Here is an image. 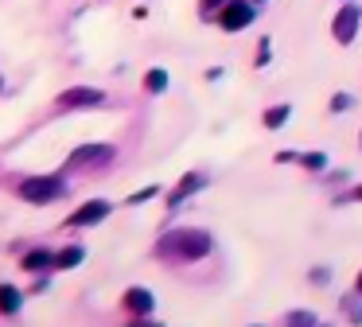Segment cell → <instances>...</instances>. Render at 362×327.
Listing matches in <instances>:
<instances>
[{"mask_svg": "<svg viewBox=\"0 0 362 327\" xmlns=\"http://www.w3.org/2000/svg\"><path fill=\"white\" fill-rule=\"evenodd\" d=\"M214 249L211 234L199 230V226H180V230H168L164 238L156 241V253L168 257V261H203Z\"/></svg>", "mask_w": 362, "mask_h": 327, "instance_id": "1", "label": "cell"}, {"mask_svg": "<svg viewBox=\"0 0 362 327\" xmlns=\"http://www.w3.org/2000/svg\"><path fill=\"white\" fill-rule=\"evenodd\" d=\"M358 31H362V4L358 0H343L339 12L331 16V39L339 47H351L358 39Z\"/></svg>", "mask_w": 362, "mask_h": 327, "instance_id": "2", "label": "cell"}, {"mask_svg": "<svg viewBox=\"0 0 362 327\" xmlns=\"http://www.w3.org/2000/svg\"><path fill=\"white\" fill-rule=\"evenodd\" d=\"M20 195H24L28 202H35V207H47V202H55L66 195V179L63 176H32V179L20 183Z\"/></svg>", "mask_w": 362, "mask_h": 327, "instance_id": "3", "label": "cell"}, {"mask_svg": "<svg viewBox=\"0 0 362 327\" xmlns=\"http://www.w3.org/2000/svg\"><path fill=\"white\" fill-rule=\"evenodd\" d=\"M253 20H257V4H253V0H226V4L214 12V23H218L222 31H230V35H234V31H245Z\"/></svg>", "mask_w": 362, "mask_h": 327, "instance_id": "4", "label": "cell"}, {"mask_svg": "<svg viewBox=\"0 0 362 327\" xmlns=\"http://www.w3.org/2000/svg\"><path fill=\"white\" fill-rule=\"evenodd\" d=\"M59 109H98L105 105V93L94 90V86H71V90H63L55 98Z\"/></svg>", "mask_w": 362, "mask_h": 327, "instance_id": "5", "label": "cell"}, {"mask_svg": "<svg viewBox=\"0 0 362 327\" xmlns=\"http://www.w3.org/2000/svg\"><path fill=\"white\" fill-rule=\"evenodd\" d=\"M113 144H82L66 156V168H105L113 160Z\"/></svg>", "mask_w": 362, "mask_h": 327, "instance_id": "6", "label": "cell"}, {"mask_svg": "<svg viewBox=\"0 0 362 327\" xmlns=\"http://www.w3.org/2000/svg\"><path fill=\"white\" fill-rule=\"evenodd\" d=\"M110 199H90V202H82L78 210H74L71 218H66V226L71 230H82V226H98L102 218H110Z\"/></svg>", "mask_w": 362, "mask_h": 327, "instance_id": "7", "label": "cell"}, {"mask_svg": "<svg viewBox=\"0 0 362 327\" xmlns=\"http://www.w3.org/2000/svg\"><path fill=\"white\" fill-rule=\"evenodd\" d=\"M203 187H206V171H187V176H183L180 183L172 187V195H168V207L175 210L183 199H191V195H195V191H203Z\"/></svg>", "mask_w": 362, "mask_h": 327, "instance_id": "8", "label": "cell"}, {"mask_svg": "<svg viewBox=\"0 0 362 327\" xmlns=\"http://www.w3.org/2000/svg\"><path fill=\"white\" fill-rule=\"evenodd\" d=\"M152 304H156V296H152L148 288H129L125 292V308L133 311V316H148Z\"/></svg>", "mask_w": 362, "mask_h": 327, "instance_id": "9", "label": "cell"}, {"mask_svg": "<svg viewBox=\"0 0 362 327\" xmlns=\"http://www.w3.org/2000/svg\"><path fill=\"white\" fill-rule=\"evenodd\" d=\"M24 272H43V269H51L55 265V253H47V249H32V253H24Z\"/></svg>", "mask_w": 362, "mask_h": 327, "instance_id": "10", "label": "cell"}, {"mask_svg": "<svg viewBox=\"0 0 362 327\" xmlns=\"http://www.w3.org/2000/svg\"><path fill=\"white\" fill-rule=\"evenodd\" d=\"M288 117H292V105L288 101H276V105H269L265 113H261V121H265V129H281Z\"/></svg>", "mask_w": 362, "mask_h": 327, "instance_id": "11", "label": "cell"}, {"mask_svg": "<svg viewBox=\"0 0 362 327\" xmlns=\"http://www.w3.org/2000/svg\"><path fill=\"white\" fill-rule=\"evenodd\" d=\"M20 304H24V296H20V288H12V285H0V311H4V316H16V311H20Z\"/></svg>", "mask_w": 362, "mask_h": 327, "instance_id": "12", "label": "cell"}, {"mask_svg": "<svg viewBox=\"0 0 362 327\" xmlns=\"http://www.w3.org/2000/svg\"><path fill=\"white\" fill-rule=\"evenodd\" d=\"M82 257H86V249H82V246H66L63 253H55V269H78Z\"/></svg>", "mask_w": 362, "mask_h": 327, "instance_id": "13", "label": "cell"}, {"mask_svg": "<svg viewBox=\"0 0 362 327\" xmlns=\"http://www.w3.org/2000/svg\"><path fill=\"white\" fill-rule=\"evenodd\" d=\"M168 82H172V78H168L164 67H152L148 74H144V90H148V93H164Z\"/></svg>", "mask_w": 362, "mask_h": 327, "instance_id": "14", "label": "cell"}, {"mask_svg": "<svg viewBox=\"0 0 362 327\" xmlns=\"http://www.w3.org/2000/svg\"><path fill=\"white\" fill-rule=\"evenodd\" d=\"M296 164L308 171H323L327 168V152H296Z\"/></svg>", "mask_w": 362, "mask_h": 327, "instance_id": "15", "label": "cell"}, {"mask_svg": "<svg viewBox=\"0 0 362 327\" xmlns=\"http://www.w3.org/2000/svg\"><path fill=\"white\" fill-rule=\"evenodd\" d=\"M288 327H320V319H315V311L300 308V311H288V319H284Z\"/></svg>", "mask_w": 362, "mask_h": 327, "instance_id": "16", "label": "cell"}, {"mask_svg": "<svg viewBox=\"0 0 362 327\" xmlns=\"http://www.w3.org/2000/svg\"><path fill=\"white\" fill-rule=\"evenodd\" d=\"M343 311L351 316V323H362V292L343 296Z\"/></svg>", "mask_w": 362, "mask_h": 327, "instance_id": "17", "label": "cell"}, {"mask_svg": "<svg viewBox=\"0 0 362 327\" xmlns=\"http://www.w3.org/2000/svg\"><path fill=\"white\" fill-rule=\"evenodd\" d=\"M156 195H160V187L156 183H148V187H141V191H133V195H129V207H141V202H148V199H156Z\"/></svg>", "mask_w": 362, "mask_h": 327, "instance_id": "18", "label": "cell"}, {"mask_svg": "<svg viewBox=\"0 0 362 327\" xmlns=\"http://www.w3.org/2000/svg\"><path fill=\"white\" fill-rule=\"evenodd\" d=\"M354 105V98H351V93H346V90H339V93H331V113H346V109H351Z\"/></svg>", "mask_w": 362, "mask_h": 327, "instance_id": "19", "label": "cell"}, {"mask_svg": "<svg viewBox=\"0 0 362 327\" xmlns=\"http://www.w3.org/2000/svg\"><path fill=\"white\" fill-rule=\"evenodd\" d=\"M269 43H273V39H261V47H257V59H253L257 67H265V62L273 59V47H269Z\"/></svg>", "mask_w": 362, "mask_h": 327, "instance_id": "20", "label": "cell"}, {"mask_svg": "<svg viewBox=\"0 0 362 327\" xmlns=\"http://www.w3.org/2000/svg\"><path fill=\"white\" fill-rule=\"evenodd\" d=\"M222 4H226V0H199V8H203V16H211V20H214V12H218Z\"/></svg>", "mask_w": 362, "mask_h": 327, "instance_id": "21", "label": "cell"}, {"mask_svg": "<svg viewBox=\"0 0 362 327\" xmlns=\"http://www.w3.org/2000/svg\"><path fill=\"white\" fill-rule=\"evenodd\" d=\"M312 280H315V285H327V280H331V269H312Z\"/></svg>", "mask_w": 362, "mask_h": 327, "instance_id": "22", "label": "cell"}, {"mask_svg": "<svg viewBox=\"0 0 362 327\" xmlns=\"http://www.w3.org/2000/svg\"><path fill=\"white\" fill-rule=\"evenodd\" d=\"M129 327H164V323H152V319H136V323H129Z\"/></svg>", "mask_w": 362, "mask_h": 327, "instance_id": "23", "label": "cell"}, {"mask_svg": "<svg viewBox=\"0 0 362 327\" xmlns=\"http://www.w3.org/2000/svg\"><path fill=\"white\" fill-rule=\"evenodd\" d=\"M346 199H354V202H362V183H358V187H354V191H351V195H346Z\"/></svg>", "mask_w": 362, "mask_h": 327, "instance_id": "24", "label": "cell"}, {"mask_svg": "<svg viewBox=\"0 0 362 327\" xmlns=\"http://www.w3.org/2000/svg\"><path fill=\"white\" fill-rule=\"evenodd\" d=\"M354 292H362V272H358V280H354Z\"/></svg>", "mask_w": 362, "mask_h": 327, "instance_id": "25", "label": "cell"}, {"mask_svg": "<svg viewBox=\"0 0 362 327\" xmlns=\"http://www.w3.org/2000/svg\"><path fill=\"white\" fill-rule=\"evenodd\" d=\"M253 4H261V0H253Z\"/></svg>", "mask_w": 362, "mask_h": 327, "instance_id": "26", "label": "cell"}, {"mask_svg": "<svg viewBox=\"0 0 362 327\" xmlns=\"http://www.w3.org/2000/svg\"><path fill=\"white\" fill-rule=\"evenodd\" d=\"M327 327H331V323H327Z\"/></svg>", "mask_w": 362, "mask_h": 327, "instance_id": "27", "label": "cell"}]
</instances>
